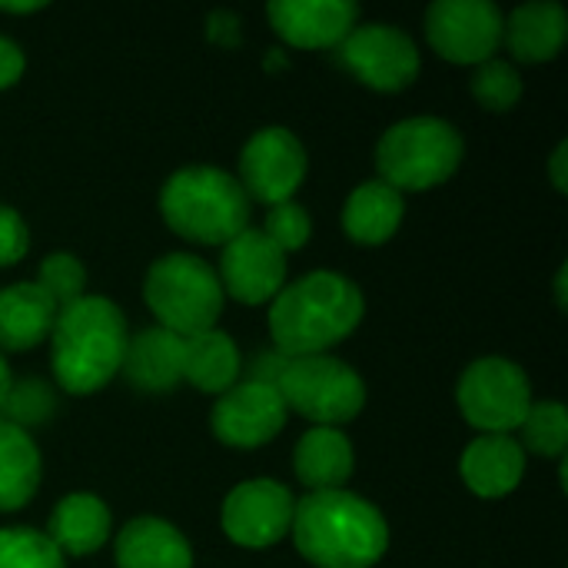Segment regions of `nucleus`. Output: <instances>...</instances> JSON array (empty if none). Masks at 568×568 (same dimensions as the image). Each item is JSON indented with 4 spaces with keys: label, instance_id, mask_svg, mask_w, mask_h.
<instances>
[{
    "label": "nucleus",
    "instance_id": "nucleus-38",
    "mask_svg": "<svg viewBox=\"0 0 568 568\" xmlns=\"http://www.w3.org/2000/svg\"><path fill=\"white\" fill-rule=\"evenodd\" d=\"M556 290H559V293H556V296H559V303L566 306V270L559 273V286H556Z\"/></svg>",
    "mask_w": 568,
    "mask_h": 568
},
{
    "label": "nucleus",
    "instance_id": "nucleus-25",
    "mask_svg": "<svg viewBox=\"0 0 568 568\" xmlns=\"http://www.w3.org/2000/svg\"><path fill=\"white\" fill-rule=\"evenodd\" d=\"M40 486V453L30 433L0 419V513H13L33 499Z\"/></svg>",
    "mask_w": 568,
    "mask_h": 568
},
{
    "label": "nucleus",
    "instance_id": "nucleus-17",
    "mask_svg": "<svg viewBox=\"0 0 568 568\" xmlns=\"http://www.w3.org/2000/svg\"><path fill=\"white\" fill-rule=\"evenodd\" d=\"M463 479L483 499L509 496L526 473V453L513 436H479L463 453Z\"/></svg>",
    "mask_w": 568,
    "mask_h": 568
},
{
    "label": "nucleus",
    "instance_id": "nucleus-36",
    "mask_svg": "<svg viewBox=\"0 0 568 568\" xmlns=\"http://www.w3.org/2000/svg\"><path fill=\"white\" fill-rule=\"evenodd\" d=\"M40 7H43L40 0H30V3H13V0L7 3V0H0V10H3V13H33V10H40Z\"/></svg>",
    "mask_w": 568,
    "mask_h": 568
},
{
    "label": "nucleus",
    "instance_id": "nucleus-2",
    "mask_svg": "<svg viewBox=\"0 0 568 568\" xmlns=\"http://www.w3.org/2000/svg\"><path fill=\"white\" fill-rule=\"evenodd\" d=\"M363 293L339 273H310L270 306L273 349L286 359L323 356L363 323Z\"/></svg>",
    "mask_w": 568,
    "mask_h": 568
},
{
    "label": "nucleus",
    "instance_id": "nucleus-32",
    "mask_svg": "<svg viewBox=\"0 0 568 568\" xmlns=\"http://www.w3.org/2000/svg\"><path fill=\"white\" fill-rule=\"evenodd\" d=\"M30 250V233L27 223L20 220L17 210L0 203V266H13L27 256Z\"/></svg>",
    "mask_w": 568,
    "mask_h": 568
},
{
    "label": "nucleus",
    "instance_id": "nucleus-6",
    "mask_svg": "<svg viewBox=\"0 0 568 568\" xmlns=\"http://www.w3.org/2000/svg\"><path fill=\"white\" fill-rule=\"evenodd\" d=\"M146 306L180 339L216 329L223 313V286L213 266L190 253H170L156 260L143 283Z\"/></svg>",
    "mask_w": 568,
    "mask_h": 568
},
{
    "label": "nucleus",
    "instance_id": "nucleus-28",
    "mask_svg": "<svg viewBox=\"0 0 568 568\" xmlns=\"http://www.w3.org/2000/svg\"><path fill=\"white\" fill-rule=\"evenodd\" d=\"M473 93L486 110L506 113L519 103L523 97V77L516 73L513 63L506 60H486L473 73Z\"/></svg>",
    "mask_w": 568,
    "mask_h": 568
},
{
    "label": "nucleus",
    "instance_id": "nucleus-7",
    "mask_svg": "<svg viewBox=\"0 0 568 568\" xmlns=\"http://www.w3.org/2000/svg\"><path fill=\"white\" fill-rule=\"evenodd\" d=\"M276 393L286 413H300L316 426H339L356 419L366 403V386L359 373L333 356H300L286 359L276 376Z\"/></svg>",
    "mask_w": 568,
    "mask_h": 568
},
{
    "label": "nucleus",
    "instance_id": "nucleus-13",
    "mask_svg": "<svg viewBox=\"0 0 568 568\" xmlns=\"http://www.w3.org/2000/svg\"><path fill=\"white\" fill-rule=\"evenodd\" d=\"M213 436L233 449H256L276 439L286 426V406L273 383H240L226 389L213 406Z\"/></svg>",
    "mask_w": 568,
    "mask_h": 568
},
{
    "label": "nucleus",
    "instance_id": "nucleus-30",
    "mask_svg": "<svg viewBox=\"0 0 568 568\" xmlns=\"http://www.w3.org/2000/svg\"><path fill=\"white\" fill-rule=\"evenodd\" d=\"M53 393L47 383L40 379H20V383H10V393L3 399V423L17 426L27 433V426H37V423H47L50 413H53Z\"/></svg>",
    "mask_w": 568,
    "mask_h": 568
},
{
    "label": "nucleus",
    "instance_id": "nucleus-21",
    "mask_svg": "<svg viewBox=\"0 0 568 568\" xmlns=\"http://www.w3.org/2000/svg\"><path fill=\"white\" fill-rule=\"evenodd\" d=\"M120 568H193L190 542L163 519H133L116 536Z\"/></svg>",
    "mask_w": 568,
    "mask_h": 568
},
{
    "label": "nucleus",
    "instance_id": "nucleus-5",
    "mask_svg": "<svg viewBox=\"0 0 568 568\" xmlns=\"http://www.w3.org/2000/svg\"><path fill=\"white\" fill-rule=\"evenodd\" d=\"M463 163V136L453 123L436 116H413L389 126L376 146L383 183L396 193H423L446 183Z\"/></svg>",
    "mask_w": 568,
    "mask_h": 568
},
{
    "label": "nucleus",
    "instance_id": "nucleus-34",
    "mask_svg": "<svg viewBox=\"0 0 568 568\" xmlns=\"http://www.w3.org/2000/svg\"><path fill=\"white\" fill-rule=\"evenodd\" d=\"M210 40L213 43H223V47H236L240 43V20L226 10H216L210 17V27H206Z\"/></svg>",
    "mask_w": 568,
    "mask_h": 568
},
{
    "label": "nucleus",
    "instance_id": "nucleus-29",
    "mask_svg": "<svg viewBox=\"0 0 568 568\" xmlns=\"http://www.w3.org/2000/svg\"><path fill=\"white\" fill-rule=\"evenodd\" d=\"M37 286L57 303V310H67L70 303L83 300V286H87V270L77 256L70 253H53L43 260L40 266V276H37Z\"/></svg>",
    "mask_w": 568,
    "mask_h": 568
},
{
    "label": "nucleus",
    "instance_id": "nucleus-22",
    "mask_svg": "<svg viewBox=\"0 0 568 568\" xmlns=\"http://www.w3.org/2000/svg\"><path fill=\"white\" fill-rule=\"evenodd\" d=\"M293 469L296 479L313 493L343 489V483L353 476V446L339 429L316 426L296 443Z\"/></svg>",
    "mask_w": 568,
    "mask_h": 568
},
{
    "label": "nucleus",
    "instance_id": "nucleus-11",
    "mask_svg": "<svg viewBox=\"0 0 568 568\" xmlns=\"http://www.w3.org/2000/svg\"><path fill=\"white\" fill-rule=\"evenodd\" d=\"M306 176V150L286 126L260 130L240 153V186L246 196L280 206Z\"/></svg>",
    "mask_w": 568,
    "mask_h": 568
},
{
    "label": "nucleus",
    "instance_id": "nucleus-4",
    "mask_svg": "<svg viewBox=\"0 0 568 568\" xmlns=\"http://www.w3.org/2000/svg\"><path fill=\"white\" fill-rule=\"evenodd\" d=\"M160 213L173 233L206 246H226L250 230V196L216 166H186L163 183Z\"/></svg>",
    "mask_w": 568,
    "mask_h": 568
},
{
    "label": "nucleus",
    "instance_id": "nucleus-16",
    "mask_svg": "<svg viewBox=\"0 0 568 568\" xmlns=\"http://www.w3.org/2000/svg\"><path fill=\"white\" fill-rule=\"evenodd\" d=\"M120 373L143 393H170L176 383H183V339L163 326L136 333L126 339Z\"/></svg>",
    "mask_w": 568,
    "mask_h": 568
},
{
    "label": "nucleus",
    "instance_id": "nucleus-8",
    "mask_svg": "<svg viewBox=\"0 0 568 568\" xmlns=\"http://www.w3.org/2000/svg\"><path fill=\"white\" fill-rule=\"evenodd\" d=\"M456 399L469 426H476L486 436H509L523 426L532 406V389L516 363L493 356L473 363L463 373Z\"/></svg>",
    "mask_w": 568,
    "mask_h": 568
},
{
    "label": "nucleus",
    "instance_id": "nucleus-24",
    "mask_svg": "<svg viewBox=\"0 0 568 568\" xmlns=\"http://www.w3.org/2000/svg\"><path fill=\"white\" fill-rule=\"evenodd\" d=\"M240 366L243 359H240L236 343L220 329H206V333L183 339V379L203 393L223 396L226 389H233Z\"/></svg>",
    "mask_w": 568,
    "mask_h": 568
},
{
    "label": "nucleus",
    "instance_id": "nucleus-37",
    "mask_svg": "<svg viewBox=\"0 0 568 568\" xmlns=\"http://www.w3.org/2000/svg\"><path fill=\"white\" fill-rule=\"evenodd\" d=\"M10 366H7V359L0 356V409H3V399H7V393H10Z\"/></svg>",
    "mask_w": 568,
    "mask_h": 568
},
{
    "label": "nucleus",
    "instance_id": "nucleus-19",
    "mask_svg": "<svg viewBox=\"0 0 568 568\" xmlns=\"http://www.w3.org/2000/svg\"><path fill=\"white\" fill-rule=\"evenodd\" d=\"M568 33L566 10L552 0H536L509 13L503 20V43L516 53L523 63H542L552 60Z\"/></svg>",
    "mask_w": 568,
    "mask_h": 568
},
{
    "label": "nucleus",
    "instance_id": "nucleus-23",
    "mask_svg": "<svg viewBox=\"0 0 568 568\" xmlns=\"http://www.w3.org/2000/svg\"><path fill=\"white\" fill-rule=\"evenodd\" d=\"M399 223H403V193H396L383 180L363 183L356 193H349L343 206V230L349 240L363 246H379L393 240Z\"/></svg>",
    "mask_w": 568,
    "mask_h": 568
},
{
    "label": "nucleus",
    "instance_id": "nucleus-26",
    "mask_svg": "<svg viewBox=\"0 0 568 568\" xmlns=\"http://www.w3.org/2000/svg\"><path fill=\"white\" fill-rule=\"evenodd\" d=\"M519 429H523V446L532 449L536 456H549V459L566 456L568 413L562 403H532Z\"/></svg>",
    "mask_w": 568,
    "mask_h": 568
},
{
    "label": "nucleus",
    "instance_id": "nucleus-33",
    "mask_svg": "<svg viewBox=\"0 0 568 568\" xmlns=\"http://www.w3.org/2000/svg\"><path fill=\"white\" fill-rule=\"evenodd\" d=\"M23 73V53L13 40L0 37V90L13 87Z\"/></svg>",
    "mask_w": 568,
    "mask_h": 568
},
{
    "label": "nucleus",
    "instance_id": "nucleus-18",
    "mask_svg": "<svg viewBox=\"0 0 568 568\" xmlns=\"http://www.w3.org/2000/svg\"><path fill=\"white\" fill-rule=\"evenodd\" d=\"M57 313V303L37 283H13L0 290V349H33L50 336Z\"/></svg>",
    "mask_w": 568,
    "mask_h": 568
},
{
    "label": "nucleus",
    "instance_id": "nucleus-14",
    "mask_svg": "<svg viewBox=\"0 0 568 568\" xmlns=\"http://www.w3.org/2000/svg\"><path fill=\"white\" fill-rule=\"evenodd\" d=\"M216 276H220V286L233 300L246 306H260V303L276 300V293L283 290L286 253L273 240H266L263 230H243L223 246Z\"/></svg>",
    "mask_w": 568,
    "mask_h": 568
},
{
    "label": "nucleus",
    "instance_id": "nucleus-12",
    "mask_svg": "<svg viewBox=\"0 0 568 568\" xmlns=\"http://www.w3.org/2000/svg\"><path fill=\"white\" fill-rule=\"evenodd\" d=\"M296 499L273 479L236 486L223 503V532L243 549H270L293 529Z\"/></svg>",
    "mask_w": 568,
    "mask_h": 568
},
{
    "label": "nucleus",
    "instance_id": "nucleus-10",
    "mask_svg": "<svg viewBox=\"0 0 568 568\" xmlns=\"http://www.w3.org/2000/svg\"><path fill=\"white\" fill-rule=\"evenodd\" d=\"M426 37L449 63H486L503 43V13L489 0H439L426 10Z\"/></svg>",
    "mask_w": 568,
    "mask_h": 568
},
{
    "label": "nucleus",
    "instance_id": "nucleus-9",
    "mask_svg": "<svg viewBox=\"0 0 568 568\" xmlns=\"http://www.w3.org/2000/svg\"><path fill=\"white\" fill-rule=\"evenodd\" d=\"M339 63L373 90L396 93L419 77L416 43L389 23L353 27V33L336 47Z\"/></svg>",
    "mask_w": 568,
    "mask_h": 568
},
{
    "label": "nucleus",
    "instance_id": "nucleus-3",
    "mask_svg": "<svg viewBox=\"0 0 568 568\" xmlns=\"http://www.w3.org/2000/svg\"><path fill=\"white\" fill-rule=\"evenodd\" d=\"M126 320L103 296H83L57 313L50 329V366L57 383L87 396L103 389L123 363L126 353Z\"/></svg>",
    "mask_w": 568,
    "mask_h": 568
},
{
    "label": "nucleus",
    "instance_id": "nucleus-1",
    "mask_svg": "<svg viewBox=\"0 0 568 568\" xmlns=\"http://www.w3.org/2000/svg\"><path fill=\"white\" fill-rule=\"evenodd\" d=\"M290 536L316 568H369L389 549L383 513L346 489L310 493L296 503Z\"/></svg>",
    "mask_w": 568,
    "mask_h": 568
},
{
    "label": "nucleus",
    "instance_id": "nucleus-31",
    "mask_svg": "<svg viewBox=\"0 0 568 568\" xmlns=\"http://www.w3.org/2000/svg\"><path fill=\"white\" fill-rule=\"evenodd\" d=\"M310 233H313V223H310V213L300 206V203H280V206H270L266 213V226H263V236L273 240L283 253H293V250H303L310 243Z\"/></svg>",
    "mask_w": 568,
    "mask_h": 568
},
{
    "label": "nucleus",
    "instance_id": "nucleus-15",
    "mask_svg": "<svg viewBox=\"0 0 568 568\" xmlns=\"http://www.w3.org/2000/svg\"><path fill=\"white\" fill-rule=\"evenodd\" d=\"M266 17L290 47L329 50L353 33L359 10L349 0H273Z\"/></svg>",
    "mask_w": 568,
    "mask_h": 568
},
{
    "label": "nucleus",
    "instance_id": "nucleus-20",
    "mask_svg": "<svg viewBox=\"0 0 568 568\" xmlns=\"http://www.w3.org/2000/svg\"><path fill=\"white\" fill-rule=\"evenodd\" d=\"M43 536L60 556H90L110 539V509L90 493H73L57 503Z\"/></svg>",
    "mask_w": 568,
    "mask_h": 568
},
{
    "label": "nucleus",
    "instance_id": "nucleus-35",
    "mask_svg": "<svg viewBox=\"0 0 568 568\" xmlns=\"http://www.w3.org/2000/svg\"><path fill=\"white\" fill-rule=\"evenodd\" d=\"M566 153H568V146L566 143H559V150L552 153V183H556V190L559 193H566Z\"/></svg>",
    "mask_w": 568,
    "mask_h": 568
},
{
    "label": "nucleus",
    "instance_id": "nucleus-27",
    "mask_svg": "<svg viewBox=\"0 0 568 568\" xmlns=\"http://www.w3.org/2000/svg\"><path fill=\"white\" fill-rule=\"evenodd\" d=\"M0 568H63V556L43 532L0 529Z\"/></svg>",
    "mask_w": 568,
    "mask_h": 568
}]
</instances>
